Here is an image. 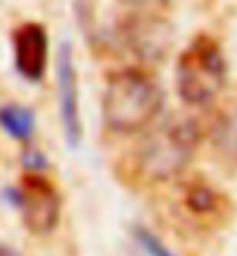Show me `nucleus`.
<instances>
[{"mask_svg":"<svg viewBox=\"0 0 237 256\" xmlns=\"http://www.w3.org/2000/svg\"><path fill=\"white\" fill-rule=\"evenodd\" d=\"M201 134L191 120H171L152 130L120 164L129 185H159L178 178L189 166Z\"/></svg>","mask_w":237,"mask_h":256,"instance_id":"f257e3e1","label":"nucleus"},{"mask_svg":"<svg viewBox=\"0 0 237 256\" xmlns=\"http://www.w3.org/2000/svg\"><path fill=\"white\" fill-rule=\"evenodd\" d=\"M164 106V92L148 72L127 67L111 74L101 100L104 125L115 134H136L152 125Z\"/></svg>","mask_w":237,"mask_h":256,"instance_id":"f03ea898","label":"nucleus"},{"mask_svg":"<svg viewBox=\"0 0 237 256\" xmlns=\"http://www.w3.org/2000/svg\"><path fill=\"white\" fill-rule=\"evenodd\" d=\"M226 86V58L219 42L210 35H196L178 58L175 88L182 102L205 106Z\"/></svg>","mask_w":237,"mask_h":256,"instance_id":"7ed1b4c3","label":"nucleus"},{"mask_svg":"<svg viewBox=\"0 0 237 256\" xmlns=\"http://www.w3.org/2000/svg\"><path fill=\"white\" fill-rule=\"evenodd\" d=\"M14 206L21 212L25 228L32 236L53 233L60 222V192L42 171H28L21 176L16 190L9 192Z\"/></svg>","mask_w":237,"mask_h":256,"instance_id":"20e7f679","label":"nucleus"},{"mask_svg":"<svg viewBox=\"0 0 237 256\" xmlns=\"http://www.w3.org/2000/svg\"><path fill=\"white\" fill-rule=\"evenodd\" d=\"M226 210H228L226 196H221L205 180H187L175 187L173 214L194 231H208L221 224Z\"/></svg>","mask_w":237,"mask_h":256,"instance_id":"39448f33","label":"nucleus"},{"mask_svg":"<svg viewBox=\"0 0 237 256\" xmlns=\"http://www.w3.org/2000/svg\"><path fill=\"white\" fill-rule=\"evenodd\" d=\"M14 67L25 81L39 84L48 67V32L37 21H25L12 32Z\"/></svg>","mask_w":237,"mask_h":256,"instance_id":"423d86ee","label":"nucleus"},{"mask_svg":"<svg viewBox=\"0 0 237 256\" xmlns=\"http://www.w3.org/2000/svg\"><path fill=\"white\" fill-rule=\"evenodd\" d=\"M58 102L67 143L76 148L83 127H81V111H78V74L69 44H62L58 54Z\"/></svg>","mask_w":237,"mask_h":256,"instance_id":"0eeeda50","label":"nucleus"},{"mask_svg":"<svg viewBox=\"0 0 237 256\" xmlns=\"http://www.w3.org/2000/svg\"><path fill=\"white\" fill-rule=\"evenodd\" d=\"M0 127L14 138V141L28 143L35 134V114L21 104H5L0 108Z\"/></svg>","mask_w":237,"mask_h":256,"instance_id":"6e6552de","label":"nucleus"},{"mask_svg":"<svg viewBox=\"0 0 237 256\" xmlns=\"http://www.w3.org/2000/svg\"><path fill=\"white\" fill-rule=\"evenodd\" d=\"M134 238H136V242L141 244V250L148 256H175L166 244H164V240H161L159 236H154V233L145 226H134Z\"/></svg>","mask_w":237,"mask_h":256,"instance_id":"1a4fd4ad","label":"nucleus"},{"mask_svg":"<svg viewBox=\"0 0 237 256\" xmlns=\"http://www.w3.org/2000/svg\"><path fill=\"white\" fill-rule=\"evenodd\" d=\"M0 256H21L16 250H12L9 244H2L0 242Z\"/></svg>","mask_w":237,"mask_h":256,"instance_id":"9d476101","label":"nucleus"}]
</instances>
